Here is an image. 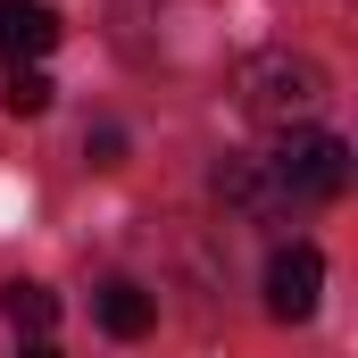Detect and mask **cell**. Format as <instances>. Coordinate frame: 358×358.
Wrapping results in <instances>:
<instances>
[{"label":"cell","instance_id":"3957f363","mask_svg":"<svg viewBox=\"0 0 358 358\" xmlns=\"http://www.w3.org/2000/svg\"><path fill=\"white\" fill-rule=\"evenodd\" d=\"M317 292H325V259L308 242H292V250L267 259V317H283V325L317 317Z\"/></svg>","mask_w":358,"mask_h":358},{"label":"cell","instance_id":"7a4b0ae2","mask_svg":"<svg viewBox=\"0 0 358 358\" xmlns=\"http://www.w3.org/2000/svg\"><path fill=\"white\" fill-rule=\"evenodd\" d=\"M267 176H275V192H283L292 208L342 200V183H350V142L300 117V125H283V134H275V150H267Z\"/></svg>","mask_w":358,"mask_h":358},{"label":"cell","instance_id":"9c48e42d","mask_svg":"<svg viewBox=\"0 0 358 358\" xmlns=\"http://www.w3.org/2000/svg\"><path fill=\"white\" fill-rule=\"evenodd\" d=\"M84 159L100 167V176H108V167H125V134H117V125H100V134H84Z\"/></svg>","mask_w":358,"mask_h":358},{"label":"cell","instance_id":"5b68a950","mask_svg":"<svg viewBox=\"0 0 358 358\" xmlns=\"http://www.w3.org/2000/svg\"><path fill=\"white\" fill-rule=\"evenodd\" d=\"M59 42V8L50 0H0V50L8 59H42Z\"/></svg>","mask_w":358,"mask_h":358},{"label":"cell","instance_id":"6da1fadb","mask_svg":"<svg viewBox=\"0 0 358 358\" xmlns=\"http://www.w3.org/2000/svg\"><path fill=\"white\" fill-rule=\"evenodd\" d=\"M242 117H259V125H300V117H317L325 108V67L317 59H300V50H259V59H242Z\"/></svg>","mask_w":358,"mask_h":358},{"label":"cell","instance_id":"277c9868","mask_svg":"<svg viewBox=\"0 0 358 358\" xmlns=\"http://www.w3.org/2000/svg\"><path fill=\"white\" fill-rule=\"evenodd\" d=\"M217 192H225V200H234L242 217H259V225H275V217L292 208V200L275 192V176H267V159H225V167H217Z\"/></svg>","mask_w":358,"mask_h":358},{"label":"cell","instance_id":"ba28073f","mask_svg":"<svg viewBox=\"0 0 358 358\" xmlns=\"http://www.w3.org/2000/svg\"><path fill=\"white\" fill-rule=\"evenodd\" d=\"M0 100H8V117H42V108H50V76H42L34 59H8V92H0Z\"/></svg>","mask_w":358,"mask_h":358},{"label":"cell","instance_id":"8992f818","mask_svg":"<svg viewBox=\"0 0 358 358\" xmlns=\"http://www.w3.org/2000/svg\"><path fill=\"white\" fill-rule=\"evenodd\" d=\"M0 317H8L25 342H50V334H59V300H50L42 283H25V275H17V283H0Z\"/></svg>","mask_w":358,"mask_h":358},{"label":"cell","instance_id":"52a82bcc","mask_svg":"<svg viewBox=\"0 0 358 358\" xmlns=\"http://www.w3.org/2000/svg\"><path fill=\"white\" fill-rule=\"evenodd\" d=\"M100 325H108L117 342H142V334L159 325V300H150L142 283H108V292H100Z\"/></svg>","mask_w":358,"mask_h":358}]
</instances>
